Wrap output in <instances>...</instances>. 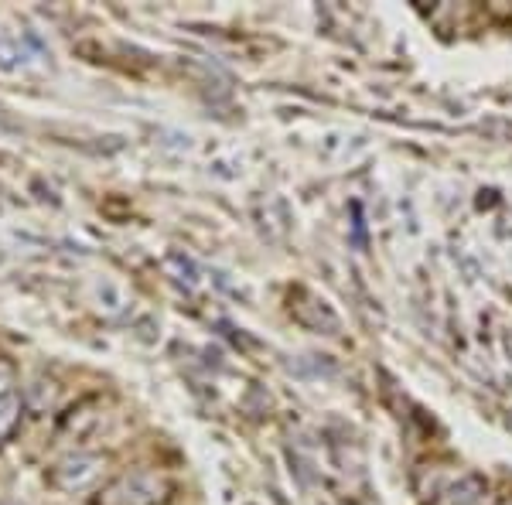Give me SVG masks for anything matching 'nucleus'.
Instances as JSON below:
<instances>
[{"instance_id":"39448f33","label":"nucleus","mask_w":512,"mask_h":505,"mask_svg":"<svg viewBox=\"0 0 512 505\" xmlns=\"http://www.w3.org/2000/svg\"><path fill=\"white\" fill-rule=\"evenodd\" d=\"M14 55H18V52H14L11 41L0 38V69H14V65H18V62H14Z\"/></svg>"},{"instance_id":"f03ea898","label":"nucleus","mask_w":512,"mask_h":505,"mask_svg":"<svg viewBox=\"0 0 512 505\" xmlns=\"http://www.w3.org/2000/svg\"><path fill=\"white\" fill-rule=\"evenodd\" d=\"M106 468H110V458H106V454L72 451L52 465V471H48V485H52L55 492L79 495V492H89V488L106 475Z\"/></svg>"},{"instance_id":"423d86ee","label":"nucleus","mask_w":512,"mask_h":505,"mask_svg":"<svg viewBox=\"0 0 512 505\" xmlns=\"http://www.w3.org/2000/svg\"><path fill=\"white\" fill-rule=\"evenodd\" d=\"M0 505H11V502H0Z\"/></svg>"},{"instance_id":"f257e3e1","label":"nucleus","mask_w":512,"mask_h":505,"mask_svg":"<svg viewBox=\"0 0 512 505\" xmlns=\"http://www.w3.org/2000/svg\"><path fill=\"white\" fill-rule=\"evenodd\" d=\"M178 495V482L158 468H134L113 478L96 495V505H171Z\"/></svg>"},{"instance_id":"20e7f679","label":"nucleus","mask_w":512,"mask_h":505,"mask_svg":"<svg viewBox=\"0 0 512 505\" xmlns=\"http://www.w3.org/2000/svg\"><path fill=\"white\" fill-rule=\"evenodd\" d=\"M482 499H485V485L472 475L461 478L458 485H451L444 492V505H482Z\"/></svg>"},{"instance_id":"7ed1b4c3","label":"nucleus","mask_w":512,"mask_h":505,"mask_svg":"<svg viewBox=\"0 0 512 505\" xmlns=\"http://www.w3.org/2000/svg\"><path fill=\"white\" fill-rule=\"evenodd\" d=\"M21 413H24V400L18 393H4L0 396V447L11 441V434L21 424Z\"/></svg>"}]
</instances>
